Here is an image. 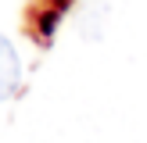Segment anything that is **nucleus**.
<instances>
[{"label": "nucleus", "instance_id": "f257e3e1", "mask_svg": "<svg viewBox=\"0 0 147 143\" xmlns=\"http://www.w3.org/2000/svg\"><path fill=\"white\" fill-rule=\"evenodd\" d=\"M22 86V61H18V50L11 47L7 36H0V100L14 97Z\"/></svg>", "mask_w": 147, "mask_h": 143}]
</instances>
